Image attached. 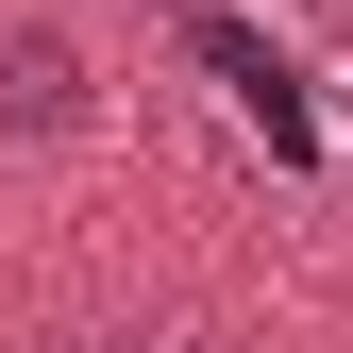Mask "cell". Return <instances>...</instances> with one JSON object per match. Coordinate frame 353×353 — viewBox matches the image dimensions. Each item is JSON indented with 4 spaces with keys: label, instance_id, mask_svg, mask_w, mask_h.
Instances as JSON below:
<instances>
[{
    "label": "cell",
    "instance_id": "cell-1",
    "mask_svg": "<svg viewBox=\"0 0 353 353\" xmlns=\"http://www.w3.org/2000/svg\"><path fill=\"white\" fill-rule=\"evenodd\" d=\"M168 17H185V51L219 68V101H236L252 135H270L286 168H320V101H303V68L270 51V34H236V17H219V0H168Z\"/></svg>",
    "mask_w": 353,
    "mask_h": 353
},
{
    "label": "cell",
    "instance_id": "cell-2",
    "mask_svg": "<svg viewBox=\"0 0 353 353\" xmlns=\"http://www.w3.org/2000/svg\"><path fill=\"white\" fill-rule=\"evenodd\" d=\"M0 118H17V135H68V118H84V68H68V34H17V51H0Z\"/></svg>",
    "mask_w": 353,
    "mask_h": 353
},
{
    "label": "cell",
    "instance_id": "cell-3",
    "mask_svg": "<svg viewBox=\"0 0 353 353\" xmlns=\"http://www.w3.org/2000/svg\"><path fill=\"white\" fill-rule=\"evenodd\" d=\"M84 353H185V336H84Z\"/></svg>",
    "mask_w": 353,
    "mask_h": 353
}]
</instances>
